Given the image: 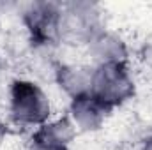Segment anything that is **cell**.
<instances>
[{
    "instance_id": "obj_8",
    "label": "cell",
    "mask_w": 152,
    "mask_h": 150,
    "mask_svg": "<svg viewBox=\"0 0 152 150\" xmlns=\"http://www.w3.org/2000/svg\"><path fill=\"white\" fill-rule=\"evenodd\" d=\"M92 74L94 69L87 67V66H60L55 71V79L58 83V87L71 97H81L90 94L92 88Z\"/></svg>"
},
{
    "instance_id": "obj_3",
    "label": "cell",
    "mask_w": 152,
    "mask_h": 150,
    "mask_svg": "<svg viewBox=\"0 0 152 150\" xmlns=\"http://www.w3.org/2000/svg\"><path fill=\"white\" fill-rule=\"evenodd\" d=\"M11 117L21 125L46 124L51 106L46 94L32 81H14L11 87Z\"/></svg>"
},
{
    "instance_id": "obj_13",
    "label": "cell",
    "mask_w": 152,
    "mask_h": 150,
    "mask_svg": "<svg viewBox=\"0 0 152 150\" xmlns=\"http://www.w3.org/2000/svg\"><path fill=\"white\" fill-rule=\"evenodd\" d=\"M62 150H66V149H62Z\"/></svg>"
},
{
    "instance_id": "obj_10",
    "label": "cell",
    "mask_w": 152,
    "mask_h": 150,
    "mask_svg": "<svg viewBox=\"0 0 152 150\" xmlns=\"http://www.w3.org/2000/svg\"><path fill=\"white\" fill-rule=\"evenodd\" d=\"M142 150H152V136H149L147 140H145V143H143V149Z\"/></svg>"
},
{
    "instance_id": "obj_2",
    "label": "cell",
    "mask_w": 152,
    "mask_h": 150,
    "mask_svg": "<svg viewBox=\"0 0 152 150\" xmlns=\"http://www.w3.org/2000/svg\"><path fill=\"white\" fill-rule=\"evenodd\" d=\"M90 94L110 110L131 99L134 81L126 64H103L94 67Z\"/></svg>"
},
{
    "instance_id": "obj_7",
    "label": "cell",
    "mask_w": 152,
    "mask_h": 150,
    "mask_svg": "<svg viewBox=\"0 0 152 150\" xmlns=\"http://www.w3.org/2000/svg\"><path fill=\"white\" fill-rule=\"evenodd\" d=\"M90 57L97 62V66L103 64H126L127 58V46L113 32H99L88 44Z\"/></svg>"
},
{
    "instance_id": "obj_9",
    "label": "cell",
    "mask_w": 152,
    "mask_h": 150,
    "mask_svg": "<svg viewBox=\"0 0 152 150\" xmlns=\"http://www.w3.org/2000/svg\"><path fill=\"white\" fill-rule=\"evenodd\" d=\"M140 58H142V62L147 67L152 69V36H149V37L143 41V44L140 48Z\"/></svg>"
},
{
    "instance_id": "obj_4",
    "label": "cell",
    "mask_w": 152,
    "mask_h": 150,
    "mask_svg": "<svg viewBox=\"0 0 152 150\" xmlns=\"http://www.w3.org/2000/svg\"><path fill=\"white\" fill-rule=\"evenodd\" d=\"M60 9L62 5L55 2H34L25 9L23 21L36 44L51 46L58 42Z\"/></svg>"
},
{
    "instance_id": "obj_1",
    "label": "cell",
    "mask_w": 152,
    "mask_h": 150,
    "mask_svg": "<svg viewBox=\"0 0 152 150\" xmlns=\"http://www.w3.org/2000/svg\"><path fill=\"white\" fill-rule=\"evenodd\" d=\"M101 28V12L96 4L71 2L64 4L58 20V42L66 44H90Z\"/></svg>"
},
{
    "instance_id": "obj_6",
    "label": "cell",
    "mask_w": 152,
    "mask_h": 150,
    "mask_svg": "<svg viewBox=\"0 0 152 150\" xmlns=\"http://www.w3.org/2000/svg\"><path fill=\"white\" fill-rule=\"evenodd\" d=\"M76 134L75 124L69 118H58L55 122L42 124L32 136L34 150H62L73 141Z\"/></svg>"
},
{
    "instance_id": "obj_5",
    "label": "cell",
    "mask_w": 152,
    "mask_h": 150,
    "mask_svg": "<svg viewBox=\"0 0 152 150\" xmlns=\"http://www.w3.org/2000/svg\"><path fill=\"white\" fill-rule=\"evenodd\" d=\"M69 111L76 127L90 133V131H97L104 124L108 113L112 110L106 108L101 101H97L92 94H87L71 101Z\"/></svg>"
},
{
    "instance_id": "obj_12",
    "label": "cell",
    "mask_w": 152,
    "mask_h": 150,
    "mask_svg": "<svg viewBox=\"0 0 152 150\" xmlns=\"http://www.w3.org/2000/svg\"><path fill=\"white\" fill-rule=\"evenodd\" d=\"M0 67H2V60H0Z\"/></svg>"
},
{
    "instance_id": "obj_11",
    "label": "cell",
    "mask_w": 152,
    "mask_h": 150,
    "mask_svg": "<svg viewBox=\"0 0 152 150\" xmlns=\"http://www.w3.org/2000/svg\"><path fill=\"white\" fill-rule=\"evenodd\" d=\"M4 138H5V127L0 124V147H2V141H4Z\"/></svg>"
}]
</instances>
